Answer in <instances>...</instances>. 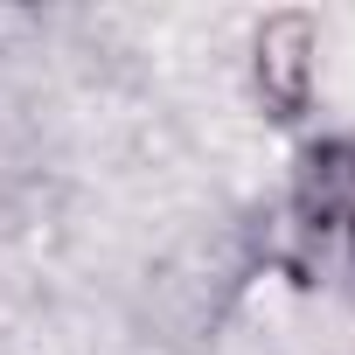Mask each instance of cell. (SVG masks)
I'll list each match as a JSON object with an SVG mask.
<instances>
[{"label": "cell", "mask_w": 355, "mask_h": 355, "mask_svg": "<svg viewBox=\"0 0 355 355\" xmlns=\"http://www.w3.org/2000/svg\"><path fill=\"white\" fill-rule=\"evenodd\" d=\"M306 49H313L306 21H272L265 42H258V77H265V91L279 98V112H293V105L306 98Z\"/></svg>", "instance_id": "1"}]
</instances>
